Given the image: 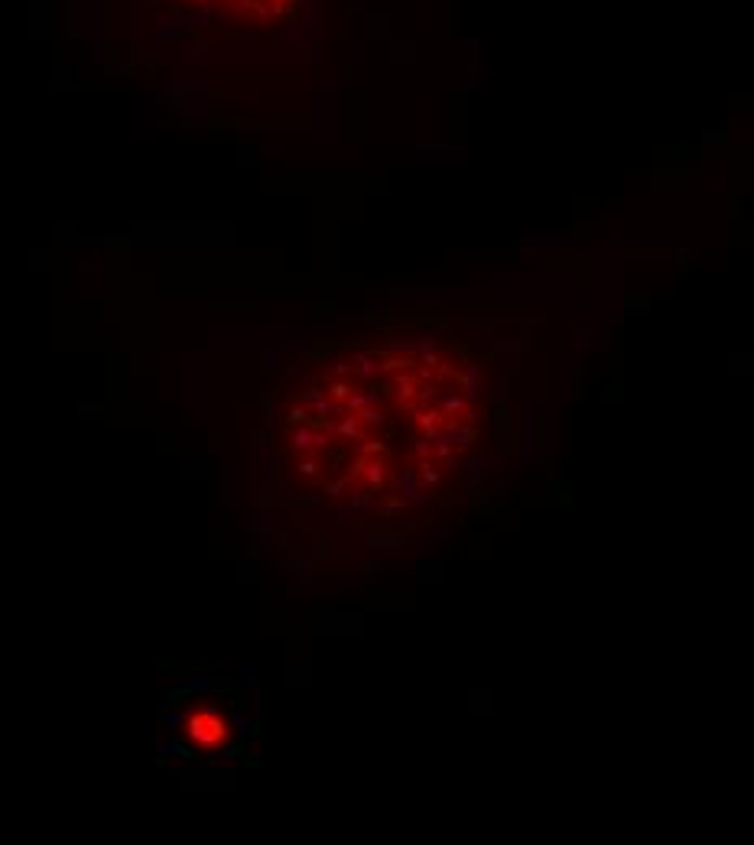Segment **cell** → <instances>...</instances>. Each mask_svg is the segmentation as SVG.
<instances>
[{
	"instance_id": "1",
	"label": "cell",
	"mask_w": 754,
	"mask_h": 845,
	"mask_svg": "<svg viewBox=\"0 0 754 845\" xmlns=\"http://www.w3.org/2000/svg\"><path fill=\"white\" fill-rule=\"evenodd\" d=\"M176 4L199 13H215V17L234 23H273L303 0H176Z\"/></svg>"
}]
</instances>
